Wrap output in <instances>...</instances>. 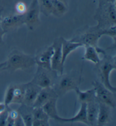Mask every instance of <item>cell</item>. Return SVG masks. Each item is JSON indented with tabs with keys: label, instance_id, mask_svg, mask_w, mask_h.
<instances>
[{
	"label": "cell",
	"instance_id": "cell-1",
	"mask_svg": "<svg viewBox=\"0 0 116 126\" xmlns=\"http://www.w3.org/2000/svg\"><path fill=\"white\" fill-rule=\"evenodd\" d=\"M36 64L35 56L27 54L18 49L13 50L6 61L5 70L13 73L18 70H26Z\"/></svg>",
	"mask_w": 116,
	"mask_h": 126
},
{
	"label": "cell",
	"instance_id": "cell-2",
	"mask_svg": "<svg viewBox=\"0 0 116 126\" xmlns=\"http://www.w3.org/2000/svg\"><path fill=\"white\" fill-rule=\"evenodd\" d=\"M102 55V59L100 60L98 64H95L98 77L99 78V80H98L103 84L109 90L114 93H116V87L112 85L110 81L111 74L116 68V56H111L108 54L106 50Z\"/></svg>",
	"mask_w": 116,
	"mask_h": 126
},
{
	"label": "cell",
	"instance_id": "cell-3",
	"mask_svg": "<svg viewBox=\"0 0 116 126\" xmlns=\"http://www.w3.org/2000/svg\"><path fill=\"white\" fill-rule=\"evenodd\" d=\"M94 18L98 23L96 26L101 30L116 25V3H99Z\"/></svg>",
	"mask_w": 116,
	"mask_h": 126
},
{
	"label": "cell",
	"instance_id": "cell-4",
	"mask_svg": "<svg viewBox=\"0 0 116 126\" xmlns=\"http://www.w3.org/2000/svg\"><path fill=\"white\" fill-rule=\"evenodd\" d=\"M81 79V76H79L76 71L59 74L52 87L58 97L63 96L68 92L74 91L78 87Z\"/></svg>",
	"mask_w": 116,
	"mask_h": 126
},
{
	"label": "cell",
	"instance_id": "cell-5",
	"mask_svg": "<svg viewBox=\"0 0 116 126\" xmlns=\"http://www.w3.org/2000/svg\"><path fill=\"white\" fill-rule=\"evenodd\" d=\"M102 36V30L98 28L96 26L88 27L80 31L70 40L81 43L83 47L90 45L97 47H99V41Z\"/></svg>",
	"mask_w": 116,
	"mask_h": 126
},
{
	"label": "cell",
	"instance_id": "cell-6",
	"mask_svg": "<svg viewBox=\"0 0 116 126\" xmlns=\"http://www.w3.org/2000/svg\"><path fill=\"white\" fill-rule=\"evenodd\" d=\"M59 75L57 72L52 69H48L38 66L31 81L41 88L52 87Z\"/></svg>",
	"mask_w": 116,
	"mask_h": 126
},
{
	"label": "cell",
	"instance_id": "cell-7",
	"mask_svg": "<svg viewBox=\"0 0 116 126\" xmlns=\"http://www.w3.org/2000/svg\"><path fill=\"white\" fill-rule=\"evenodd\" d=\"M92 86L95 92L96 98L98 101L107 105L112 109L116 108V93L109 90L99 80L93 81Z\"/></svg>",
	"mask_w": 116,
	"mask_h": 126
},
{
	"label": "cell",
	"instance_id": "cell-8",
	"mask_svg": "<svg viewBox=\"0 0 116 126\" xmlns=\"http://www.w3.org/2000/svg\"><path fill=\"white\" fill-rule=\"evenodd\" d=\"M40 9L38 0H32L31 5L24 15V24L30 31H35L41 24Z\"/></svg>",
	"mask_w": 116,
	"mask_h": 126
},
{
	"label": "cell",
	"instance_id": "cell-9",
	"mask_svg": "<svg viewBox=\"0 0 116 126\" xmlns=\"http://www.w3.org/2000/svg\"><path fill=\"white\" fill-rule=\"evenodd\" d=\"M61 38L62 37L57 38L52 44L54 51L51 60V68L52 70L57 72L60 75L64 73V66L62 62Z\"/></svg>",
	"mask_w": 116,
	"mask_h": 126
},
{
	"label": "cell",
	"instance_id": "cell-10",
	"mask_svg": "<svg viewBox=\"0 0 116 126\" xmlns=\"http://www.w3.org/2000/svg\"><path fill=\"white\" fill-rule=\"evenodd\" d=\"M24 24V15L17 14L2 17L0 26L6 33L12 32Z\"/></svg>",
	"mask_w": 116,
	"mask_h": 126
},
{
	"label": "cell",
	"instance_id": "cell-11",
	"mask_svg": "<svg viewBox=\"0 0 116 126\" xmlns=\"http://www.w3.org/2000/svg\"><path fill=\"white\" fill-rule=\"evenodd\" d=\"M53 51L54 49L52 45L46 47L43 50L40 51L36 56H35L36 64L42 67L52 69L51 60H52Z\"/></svg>",
	"mask_w": 116,
	"mask_h": 126
},
{
	"label": "cell",
	"instance_id": "cell-12",
	"mask_svg": "<svg viewBox=\"0 0 116 126\" xmlns=\"http://www.w3.org/2000/svg\"><path fill=\"white\" fill-rule=\"evenodd\" d=\"M53 98H58V96L52 87L41 88L32 106L33 108H41Z\"/></svg>",
	"mask_w": 116,
	"mask_h": 126
},
{
	"label": "cell",
	"instance_id": "cell-13",
	"mask_svg": "<svg viewBox=\"0 0 116 126\" xmlns=\"http://www.w3.org/2000/svg\"><path fill=\"white\" fill-rule=\"evenodd\" d=\"M41 89L39 86L31 81L25 84V91L22 104L32 106L39 92Z\"/></svg>",
	"mask_w": 116,
	"mask_h": 126
},
{
	"label": "cell",
	"instance_id": "cell-14",
	"mask_svg": "<svg viewBox=\"0 0 116 126\" xmlns=\"http://www.w3.org/2000/svg\"><path fill=\"white\" fill-rule=\"evenodd\" d=\"M99 113L97 126H104L108 125L111 119L112 108L104 103L99 102Z\"/></svg>",
	"mask_w": 116,
	"mask_h": 126
},
{
	"label": "cell",
	"instance_id": "cell-15",
	"mask_svg": "<svg viewBox=\"0 0 116 126\" xmlns=\"http://www.w3.org/2000/svg\"><path fill=\"white\" fill-rule=\"evenodd\" d=\"M86 110L88 126H97L99 113V102L98 100L96 99L87 103Z\"/></svg>",
	"mask_w": 116,
	"mask_h": 126
},
{
	"label": "cell",
	"instance_id": "cell-16",
	"mask_svg": "<svg viewBox=\"0 0 116 126\" xmlns=\"http://www.w3.org/2000/svg\"><path fill=\"white\" fill-rule=\"evenodd\" d=\"M83 47L82 44L71 40H67L63 37L61 38V50L62 54V62L64 64L67 57L70 53L77 50L80 47Z\"/></svg>",
	"mask_w": 116,
	"mask_h": 126
},
{
	"label": "cell",
	"instance_id": "cell-17",
	"mask_svg": "<svg viewBox=\"0 0 116 126\" xmlns=\"http://www.w3.org/2000/svg\"><path fill=\"white\" fill-rule=\"evenodd\" d=\"M32 126H49L50 118L42 108H33Z\"/></svg>",
	"mask_w": 116,
	"mask_h": 126
},
{
	"label": "cell",
	"instance_id": "cell-18",
	"mask_svg": "<svg viewBox=\"0 0 116 126\" xmlns=\"http://www.w3.org/2000/svg\"><path fill=\"white\" fill-rule=\"evenodd\" d=\"M86 106L87 104H85V103H81V108H80L78 112H77L75 116L70 118L61 117L60 122H64V123H66V122H67V123L81 122V123L88 126V121H87Z\"/></svg>",
	"mask_w": 116,
	"mask_h": 126
},
{
	"label": "cell",
	"instance_id": "cell-19",
	"mask_svg": "<svg viewBox=\"0 0 116 126\" xmlns=\"http://www.w3.org/2000/svg\"><path fill=\"white\" fill-rule=\"evenodd\" d=\"M33 107L26 105L24 104H20L18 111L24 122L25 126H32L33 120Z\"/></svg>",
	"mask_w": 116,
	"mask_h": 126
},
{
	"label": "cell",
	"instance_id": "cell-20",
	"mask_svg": "<svg viewBox=\"0 0 116 126\" xmlns=\"http://www.w3.org/2000/svg\"><path fill=\"white\" fill-rule=\"evenodd\" d=\"M58 98H53L49 100L41 107L50 118L60 122L61 116H59L57 109V102Z\"/></svg>",
	"mask_w": 116,
	"mask_h": 126
},
{
	"label": "cell",
	"instance_id": "cell-21",
	"mask_svg": "<svg viewBox=\"0 0 116 126\" xmlns=\"http://www.w3.org/2000/svg\"><path fill=\"white\" fill-rule=\"evenodd\" d=\"M77 93L78 99L80 104L81 103H87L91 102V101L96 100V96H95V92L94 88L90 89L85 91H82L79 89V87L76 88L74 89Z\"/></svg>",
	"mask_w": 116,
	"mask_h": 126
},
{
	"label": "cell",
	"instance_id": "cell-22",
	"mask_svg": "<svg viewBox=\"0 0 116 126\" xmlns=\"http://www.w3.org/2000/svg\"><path fill=\"white\" fill-rule=\"evenodd\" d=\"M85 52L83 59L91 62L95 64H98L100 61L99 57V53L97 50V47H95L92 46L85 45Z\"/></svg>",
	"mask_w": 116,
	"mask_h": 126
},
{
	"label": "cell",
	"instance_id": "cell-23",
	"mask_svg": "<svg viewBox=\"0 0 116 126\" xmlns=\"http://www.w3.org/2000/svg\"><path fill=\"white\" fill-rule=\"evenodd\" d=\"M25 91V84H14L12 104H21L23 103Z\"/></svg>",
	"mask_w": 116,
	"mask_h": 126
},
{
	"label": "cell",
	"instance_id": "cell-24",
	"mask_svg": "<svg viewBox=\"0 0 116 126\" xmlns=\"http://www.w3.org/2000/svg\"><path fill=\"white\" fill-rule=\"evenodd\" d=\"M53 6L52 15L57 17H61L67 11L66 4L60 0H51Z\"/></svg>",
	"mask_w": 116,
	"mask_h": 126
},
{
	"label": "cell",
	"instance_id": "cell-25",
	"mask_svg": "<svg viewBox=\"0 0 116 126\" xmlns=\"http://www.w3.org/2000/svg\"><path fill=\"white\" fill-rule=\"evenodd\" d=\"M40 11L48 16L53 14V6L51 0H38Z\"/></svg>",
	"mask_w": 116,
	"mask_h": 126
},
{
	"label": "cell",
	"instance_id": "cell-26",
	"mask_svg": "<svg viewBox=\"0 0 116 126\" xmlns=\"http://www.w3.org/2000/svg\"><path fill=\"white\" fill-rule=\"evenodd\" d=\"M14 84H11L7 88L5 92L4 101L3 103L7 107H9L11 104H12L13 99V91H14Z\"/></svg>",
	"mask_w": 116,
	"mask_h": 126
},
{
	"label": "cell",
	"instance_id": "cell-27",
	"mask_svg": "<svg viewBox=\"0 0 116 126\" xmlns=\"http://www.w3.org/2000/svg\"><path fill=\"white\" fill-rule=\"evenodd\" d=\"M28 10V7L26 3L24 2L20 1L17 2L15 6V10L16 14L18 15H24L26 14Z\"/></svg>",
	"mask_w": 116,
	"mask_h": 126
},
{
	"label": "cell",
	"instance_id": "cell-28",
	"mask_svg": "<svg viewBox=\"0 0 116 126\" xmlns=\"http://www.w3.org/2000/svg\"><path fill=\"white\" fill-rule=\"evenodd\" d=\"M8 116V109L0 114V126H6V121Z\"/></svg>",
	"mask_w": 116,
	"mask_h": 126
},
{
	"label": "cell",
	"instance_id": "cell-29",
	"mask_svg": "<svg viewBox=\"0 0 116 126\" xmlns=\"http://www.w3.org/2000/svg\"><path fill=\"white\" fill-rule=\"evenodd\" d=\"M14 126H25L22 118L19 115L17 117L14 122Z\"/></svg>",
	"mask_w": 116,
	"mask_h": 126
},
{
	"label": "cell",
	"instance_id": "cell-30",
	"mask_svg": "<svg viewBox=\"0 0 116 126\" xmlns=\"http://www.w3.org/2000/svg\"><path fill=\"white\" fill-rule=\"evenodd\" d=\"M6 32L4 31L2 28H1V27L0 26V47L3 44V36H4Z\"/></svg>",
	"mask_w": 116,
	"mask_h": 126
},
{
	"label": "cell",
	"instance_id": "cell-31",
	"mask_svg": "<svg viewBox=\"0 0 116 126\" xmlns=\"http://www.w3.org/2000/svg\"><path fill=\"white\" fill-rule=\"evenodd\" d=\"M7 107L5 105L3 102H0V114L3 112L7 109Z\"/></svg>",
	"mask_w": 116,
	"mask_h": 126
},
{
	"label": "cell",
	"instance_id": "cell-32",
	"mask_svg": "<svg viewBox=\"0 0 116 126\" xmlns=\"http://www.w3.org/2000/svg\"><path fill=\"white\" fill-rule=\"evenodd\" d=\"M116 3V0H99V3Z\"/></svg>",
	"mask_w": 116,
	"mask_h": 126
},
{
	"label": "cell",
	"instance_id": "cell-33",
	"mask_svg": "<svg viewBox=\"0 0 116 126\" xmlns=\"http://www.w3.org/2000/svg\"><path fill=\"white\" fill-rule=\"evenodd\" d=\"M6 66V61L0 63V72L2 71H4Z\"/></svg>",
	"mask_w": 116,
	"mask_h": 126
},
{
	"label": "cell",
	"instance_id": "cell-34",
	"mask_svg": "<svg viewBox=\"0 0 116 126\" xmlns=\"http://www.w3.org/2000/svg\"><path fill=\"white\" fill-rule=\"evenodd\" d=\"M3 11V7L0 6V23H1V20L2 19V13Z\"/></svg>",
	"mask_w": 116,
	"mask_h": 126
},
{
	"label": "cell",
	"instance_id": "cell-35",
	"mask_svg": "<svg viewBox=\"0 0 116 126\" xmlns=\"http://www.w3.org/2000/svg\"><path fill=\"white\" fill-rule=\"evenodd\" d=\"M60 1H61L64 2L65 3H66V4H67V0H60Z\"/></svg>",
	"mask_w": 116,
	"mask_h": 126
}]
</instances>
